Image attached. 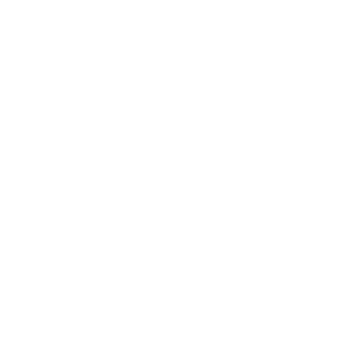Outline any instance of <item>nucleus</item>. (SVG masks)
I'll list each match as a JSON object with an SVG mask.
<instances>
[]
</instances>
